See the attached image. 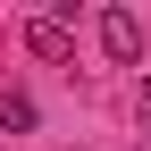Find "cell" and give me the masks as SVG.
Returning a JSON list of instances; mask_svg holds the SVG:
<instances>
[{
	"label": "cell",
	"mask_w": 151,
	"mask_h": 151,
	"mask_svg": "<svg viewBox=\"0 0 151 151\" xmlns=\"http://www.w3.org/2000/svg\"><path fill=\"white\" fill-rule=\"evenodd\" d=\"M101 50H109L118 67H134V59H143V17H134V9H101Z\"/></svg>",
	"instance_id": "cell-1"
},
{
	"label": "cell",
	"mask_w": 151,
	"mask_h": 151,
	"mask_svg": "<svg viewBox=\"0 0 151 151\" xmlns=\"http://www.w3.org/2000/svg\"><path fill=\"white\" fill-rule=\"evenodd\" d=\"M25 42H34V59H76V34H67V17H34V25H25Z\"/></svg>",
	"instance_id": "cell-2"
},
{
	"label": "cell",
	"mask_w": 151,
	"mask_h": 151,
	"mask_svg": "<svg viewBox=\"0 0 151 151\" xmlns=\"http://www.w3.org/2000/svg\"><path fill=\"white\" fill-rule=\"evenodd\" d=\"M0 126H9V134L34 126V101H25V92H0Z\"/></svg>",
	"instance_id": "cell-3"
},
{
	"label": "cell",
	"mask_w": 151,
	"mask_h": 151,
	"mask_svg": "<svg viewBox=\"0 0 151 151\" xmlns=\"http://www.w3.org/2000/svg\"><path fill=\"white\" fill-rule=\"evenodd\" d=\"M143 134H151V84H143Z\"/></svg>",
	"instance_id": "cell-4"
}]
</instances>
